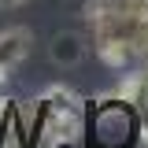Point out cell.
<instances>
[{
    "label": "cell",
    "mask_w": 148,
    "mask_h": 148,
    "mask_svg": "<svg viewBox=\"0 0 148 148\" xmlns=\"http://www.w3.org/2000/svg\"><path fill=\"white\" fill-rule=\"evenodd\" d=\"M22 4H30V0H0V8H22Z\"/></svg>",
    "instance_id": "3"
},
{
    "label": "cell",
    "mask_w": 148,
    "mask_h": 148,
    "mask_svg": "<svg viewBox=\"0 0 148 148\" xmlns=\"http://www.w3.org/2000/svg\"><path fill=\"white\" fill-rule=\"evenodd\" d=\"M48 56H52V63H59V67H78L85 59V37L74 34V30H63V34L52 37Z\"/></svg>",
    "instance_id": "2"
},
{
    "label": "cell",
    "mask_w": 148,
    "mask_h": 148,
    "mask_svg": "<svg viewBox=\"0 0 148 148\" xmlns=\"http://www.w3.org/2000/svg\"><path fill=\"white\" fill-rule=\"evenodd\" d=\"M4 78H8V71H4V67H0V85H4Z\"/></svg>",
    "instance_id": "4"
},
{
    "label": "cell",
    "mask_w": 148,
    "mask_h": 148,
    "mask_svg": "<svg viewBox=\"0 0 148 148\" xmlns=\"http://www.w3.org/2000/svg\"><path fill=\"white\" fill-rule=\"evenodd\" d=\"M30 45H34V34L26 26H4L0 30V67L11 71L18 67L26 56H30Z\"/></svg>",
    "instance_id": "1"
}]
</instances>
